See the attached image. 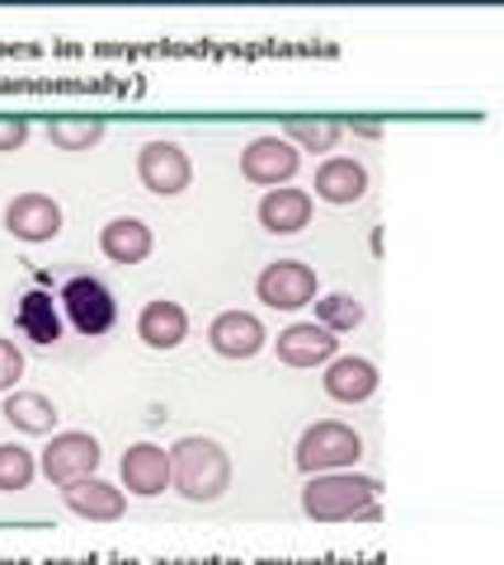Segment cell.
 Instances as JSON below:
<instances>
[{"label": "cell", "mask_w": 504, "mask_h": 565, "mask_svg": "<svg viewBox=\"0 0 504 565\" xmlns=\"http://www.w3.org/2000/svg\"><path fill=\"white\" fill-rule=\"evenodd\" d=\"M170 481L189 504H213L232 490V457L217 438L189 434L170 448Z\"/></svg>", "instance_id": "cell-1"}, {"label": "cell", "mask_w": 504, "mask_h": 565, "mask_svg": "<svg viewBox=\"0 0 504 565\" xmlns=\"http://www.w3.org/2000/svg\"><path fill=\"white\" fill-rule=\"evenodd\" d=\"M382 486L358 471H321L302 490V514L317 523H350V519H377Z\"/></svg>", "instance_id": "cell-2"}, {"label": "cell", "mask_w": 504, "mask_h": 565, "mask_svg": "<svg viewBox=\"0 0 504 565\" xmlns=\"http://www.w3.org/2000/svg\"><path fill=\"white\" fill-rule=\"evenodd\" d=\"M363 457V438L340 419H321L298 438V471L321 476V471H350Z\"/></svg>", "instance_id": "cell-3"}, {"label": "cell", "mask_w": 504, "mask_h": 565, "mask_svg": "<svg viewBox=\"0 0 504 565\" xmlns=\"http://www.w3.org/2000/svg\"><path fill=\"white\" fill-rule=\"evenodd\" d=\"M57 302L66 311V321H72L81 334H109L114 321H118V302H114V292H109V282H99L90 274H76V278H66L62 282V292H57Z\"/></svg>", "instance_id": "cell-4"}, {"label": "cell", "mask_w": 504, "mask_h": 565, "mask_svg": "<svg viewBox=\"0 0 504 565\" xmlns=\"http://www.w3.org/2000/svg\"><path fill=\"white\" fill-rule=\"evenodd\" d=\"M99 438L95 434H81V429H66V434H52V444L43 448V476L52 486H76L85 476L99 471Z\"/></svg>", "instance_id": "cell-5"}, {"label": "cell", "mask_w": 504, "mask_h": 565, "mask_svg": "<svg viewBox=\"0 0 504 565\" xmlns=\"http://www.w3.org/2000/svg\"><path fill=\"white\" fill-rule=\"evenodd\" d=\"M255 292H259V302L274 311H302L317 302V274H311L302 259H274V264H265V274L255 278Z\"/></svg>", "instance_id": "cell-6"}, {"label": "cell", "mask_w": 504, "mask_h": 565, "mask_svg": "<svg viewBox=\"0 0 504 565\" xmlns=\"http://www.w3.org/2000/svg\"><path fill=\"white\" fill-rule=\"evenodd\" d=\"M137 180H142L151 193H161V199H175V193H184L189 180H194V166H189L180 141L156 137L137 151Z\"/></svg>", "instance_id": "cell-7"}, {"label": "cell", "mask_w": 504, "mask_h": 565, "mask_svg": "<svg viewBox=\"0 0 504 565\" xmlns=\"http://www.w3.org/2000/svg\"><path fill=\"white\" fill-rule=\"evenodd\" d=\"M298 147L292 141H283V137H274V132H265V137H255L246 151H240V174H246L250 184H259V189H283L292 174H298Z\"/></svg>", "instance_id": "cell-8"}, {"label": "cell", "mask_w": 504, "mask_h": 565, "mask_svg": "<svg viewBox=\"0 0 504 565\" xmlns=\"http://www.w3.org/2000/svg\"><path fill=\"white\" fill-rule=\"evenodd\" d=\"M6 232L14 241L43 245L62 232V207L47 199V193H20V199L6 203Z\"/></svg>", "instance_id": "cell-9"}, {"label": "cell", "mask_w": 504, "mask_h": 565, "mask_svg": "<svg viewBox=\"0 0 504 565\" xmlns=\"http://www.w3.org/2000/svg\"><path fill=\"white\" fill-rule=\"evenodd\" d=\"M207 344H213V353H222V359H255L259 349L269 344L265 326H259V316L250 311H222L213 326H207Z\"/></svg>", "instance_id": "cell-10"}, {"label": "cell", "mask_w": 504, "mask_h": 565, "mask_svg": "<svg viewBox=\"0 0 504 565\" xmlns=\"http://www.w3.org/2000/svg\"><path fill=\"white\" fill-rule=\"evenodd\" d=\"M62 500L76 519H90V523H114V519H124V509H128V494L118 486H109V481H99V476H85V481H76V486H62Z\"/></svg>", "instance_id": "cell-11"}, {"label": "cell", "mask_w": 504, "mask_h": 565, "mask_svg": "<svg viewBox=\"0 0 504 565\" xmlns=\"http://www.w3.org/2000/svg\"><path fill=\"white\" fill-rule=\"evenodd\" d=\"M274 349H278V359H283L288 367H317V363L335 359L340 340L330 330H321L317 321H298V326H288L283 334H278Z\"/></svg>", "instance_id": "cell-12"}, {"label": "cell", "mask_w": 504, "mask_h": 565, "mask_svg": "<svg viewBox=\"0 0 504 565\" xmlns=\"http://www.w3.org/2000/svg\"><path fill=\"white\" fill-rule=\"evenodd\" d=\"M321 386H325V396H330V401L358 405V401H368V396L377 392V367H373L368 359H354V353H344V359L335 353V359L325 363Z\"/></svg>", "instance_id": "cell-13"}, {"label": "cell", "mask_w": 504, "mask_h": 565, "mask_svg": "<svg viewBox=\"0 0 504 565\" xmlns=\"http://www.w3.org/2000/svg\"><path fill=\"white\" fill-rule=\"evenodd\" d=\"M137 334H142V344L156 349V353H170L189 340V311L180 302H165V297H156V302L142 307L137 316Z\"/></svg>", "instance_id": "cell-14"}, {"label": "cell", "mask_w": 504, "mask_h": 565, "mask_svg": "<svg viewBox=\"0 0 504 565\" xmlns=\"http://www.w3.org/2000/svg\"><path fill=\"white\" fill-rule=\"evenodd\" d=\"M124 486L132 494H142V500L165 494V486H170V452L156 448V444H132L124 452Z\"/></svg>", "instance_id": "cell-15"}, {"label": "cell", "mask_w": 504, "mask_h": 565, "mask_svg": "<svg viewBox=\"0 0 504 565\" xmlns=\"http://www.w3.org/2000/svg\"><path fill=\"white\" fill-rule=\"evenodd\" d=\"M311 189H317L321 203L350 207V203H358L363 193H368V170H363L358 161H350V156H330V161H321L317 184Z\"/></svg>", "instance_id": "cell-16"}, {"label": "cell", "mask_w": 504, "mask_h": 565, "mask_svg": "<svg viewBox=\"0 0 504 565\" xmlns=\"http://www.w3.org/2000/svg\"><path fill=\"white\" fill-rule=\"evenodd\" d=\"M311 222V193L307 189H269L259 199V226L274 236H298L302 226Z\"/></svg>", "instance_id": "cell-17"}, {"label": "cell", "mask_w": 504, "mask_h": 565, "mask_svg": "<svg viewBox=\"0 0 504 565\" xmlns=\"http://www.w3.org/2000/svg\"><path fill=\"white\" fill-rule=\"evenodd\" d=\"M151 226L142 217H114L109 226L99 232V250L104 259H114V264H142L151 255Z\"/></svg>", "instance_id": "cell-18"}, {"label": "cell", "mask_w": 504, "mask_h": 565, "mask_svg": "<svg viewBox=\"0 0 504 565\" xmlns=\"http://www.w3.org/2000/svg\"><path fill=\"white\" fill-rule=\"evenodd\" d=\"M14 326L24 330V340L29 344H43L52 349L62 340V316H57V302L43 292V288H33L20 297V307H14Z\"/></svg>", "instance_id": "cell-19"}, {"label": "cell", "mask_w": 504, "mask_h": 565, "mask_svg": "<svg viewBox=\"0 0 504 565\" xmlns=\"http://www.w3.org/2000/svg\"><path fill=\"white\" fill-rule=\"evenodd\" d=\"M0 415H6L20 434H52L57 429V405H52L43 392H10L6 405H0Z\"/></svg>", "instance_id": "cell-20"}, {"label": "cell", "mask_w": 504, "mask_h": 565, "mask_svg": "<svg viewBox=\"0 0 504 565\" xmlns=\"http://www.w3.org/2000/svg\"><path fill=\"white\" fill-rule=\"evenodd\" d=\"M344 137V122L335 118H288V137L298 151H335Z\"/></svg>", "instance_id": "cell-21"}, {"label": "cell", "mask_w": 504, "mask_h": 565, "mask_svg": "<svg viewBox=\"0 0 504 565\" xmlns=\"http://www.w3.org/2000/svg\"><path fill=\"white\" fill-rule=\"evenodd\" d=\"M317 326L330 334H344V330H358L363 326V302H354L350 292H325L317 302Z\"/></svg>", "instance_id": "cell-22"}, {"label": "cell", "mask_w": 504, "mask_h": 565, "mask_svg": "<svg viewBox=\"0 0 504 565\" xmlns=\"http://www.w3.org/2000/svg\"><path fill=\"white\" fill-rule=\"evenodd\" d=\"M99 137H104L99 118H57V122H47V141L52 147H62V151H90Z\"/></svg>", "instance_id": "cell-23"}, {"label": "cell", "mask_w": 504, "mask_h": 565, "mask_svg": "<svg viewBox=\"0 0 504 565\" xmlns=\"http://www.w3.org/2000/svg\"><path fill=\"white\" fill-rule=\"evenodd\" d=\"M33 476H39V462L24 444H0V490L14 494V490H29Z\"/></svg>", "instance_id": "cell-24"}, {"label": "cell", "mask_w": 504, "mask_h": 565, "mask_svg": "<svg viewBox=\"0 0 504 565\" xmlns=\"http://www.w3.org/2000/svg\"><path fill=\"white\" fill-rule=\"evenodd\" d=\"M20 377H24V353L14 349V340H0V392L10 396Z\"/></svg>", "instance_id": "cell-25"}, {"label": "cell", "mask_w": 504, "mask_h": 565, "mask_svg": "<svg viewBox=\"0 0 504 565\" xmlns=\"http://www.w3.org/2000/svg\"><path fill=\"white\" fill-rule=\"evenodd\" d=\"M24 141H29V118L0 114V151H20Z\"/></svg>", "instance_id": "cell-26"}, {"label": "cell", "mask_w": 504, "mask_h": 565, "mask_svg": "<svg viewBox=\"0 0 504 565\" xmlns=\"http://www.w3.org/2000/svg\"><path fill=\"white\" fill-rule=\"evenodd\" d=\"M354 132H358V137H382L377 122H354Z\"/></svg>", "instance_id": "cell-27"}]
</instances>
